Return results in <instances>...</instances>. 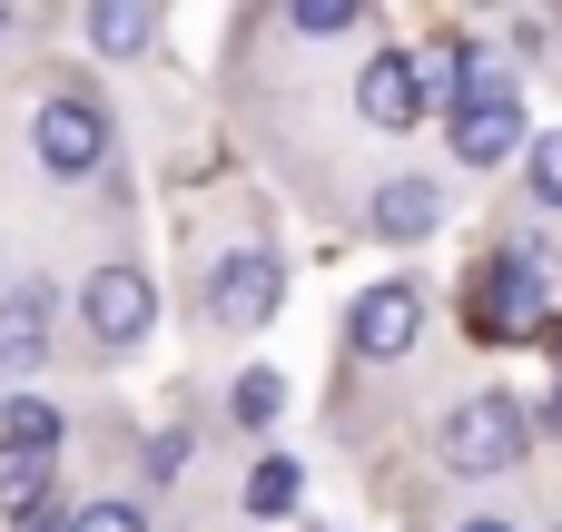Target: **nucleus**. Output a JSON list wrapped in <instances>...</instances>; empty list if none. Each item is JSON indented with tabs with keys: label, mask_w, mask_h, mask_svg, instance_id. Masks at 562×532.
I'll list each match as a JSON object with an SVG mask.
<instances>
[{
	"label": "nucleus",
	"mask_w": 562,
	"mask_h": 532,
	"mask_svg": "<svg viewBox=\"0 0 562 532\" xmlns=\"http://www.w3.org/2000/svg\"><path fill=\"white\" fill-rule=\"evenodd\" d=\"M0 39H10V10H0Z\"/></svg>",
	"instance_id": "nucleus-22"
},
{
	"label": "nucleus",
	"mask_w": 562,
	"mask_h": 532,
	"mask_svg": "<svg viewBox=\"0 0 562 532\" xmlns=\"http://www.w3.org/2000/svg\"><path fill=\"white\" fill-rule=\"evenodd\" d=\"M474 336H494V346L543 336V247H533V237H514V247L474 276Z\"/></svg>",
	"instance_id": "nucleus-4"
},
{
	"label": "nucleus",
	"mask_w": 562,
	"mask_h": 532,
	"mask_svg": "<svg viewBox=\"0 0 562 532\" xmlns=\"http://www.w3.org/2000/svg\"><path fill=\"white\" fill-rule=\"evenodd\" d=\"M109 148H119V128H109V109H99L89 89H49V99L30 109V158H40V178H59V188L99 178Z\"/></svg>",
	"instance_id": "nucleus-2"
},
{
	"label": "nucleus",
	"mask_w": 562,
	"mask_h": 532,
	"mask_svg": "<svg viewBox=\"0 0 562 532\" xmlns=\"http://www.w3.org/2000/svg\"><path fill=\"white\" fill-rule=\"evenodd\" d=\"M524 148H533V138H524V109H514V99L454 118V158H464V168H504V158H524Z\"/></svg>",
	"instance_id": "nucleus-11"
},
{
	"label": "nucleus",
	"mask_w": 562,
	"mask_h": 532,
	"mask_svg": "<svg viewBox=\"0 0 562 532\" xmlns=\"http://www.w3.org/2000/svg\"><path fill=\"white\" fill-rule=\"evenodd\" d=\"M553 355H562V326H553Z\"/></svg>",
	"instance_id": "nucleus-23"
},
{
	"label": "nucleus",
	"mask_w": 562,
	"mask_h": 532,
	"mask_svg": "<svg viewBox=\"0 0 562 532\" xmlns=\"http://www.w3.org/2000/svg\"><path fill=\"white\" fill-rule=\"evenodd\" d=\"M59 444H69V415L49 405V395H0V454H40V464H59Z\"/></svg>",
	"instance_id": "nucleus-10"
},
{
	"label": "nucleus",
	"mask_w": 562,
	"mask_h": 532,
	"mask_svg": "<svg viewBox=\"0 0 562 532\" xmlns=\"http://www.w3.org/2000/svg\"><path fill=\"white\" fill-rule=\"evenodd\" d=\"M148 326H158V276L128 267V257H99V267L79 276V336H89L99 355H138Z\"/></svg>",
	"instance_id": "nucleus-3"
},
{
	"label": "nucleus",
	"mask_w": 562,
	"mask_h": 532,
	"mask_svg": "<svg viewBox=\"0 0 562 532\" xmlns=\"http://www.w3.org/2000/svg\"><path fill=\"white\" fill-rule=\"evenodd\" d=\"M454 532H514V523H504V513H474V523H454Z\"/></svg>",
	"instance_id": "nucleus-20"
},
{
	"label": "nucleus",
	"mask_w": 562,
	"mask_h": 532,
	"mask_svg": "<svg viewBox=\"0 0 562 532\" xmlns=\"http://www.w3.org/2000/svg\"><path fill=\"white\" fill-rule=\"evenodd\" d=\"M543 425H553V434H562V395H553V405H543Z\"/></svg>",
	"instance_id": "nucleus-21"
},
{
	"label": "nucleus",
	"mask_w": 562,
	"mask_h": 532,
	"mask_svg": "<svg viewBox=\"0 0 562 532\" xmlns=\"http://www.w3.org/2000/svg\"><path fill=\"white\" fill-rule=\"evenodd\" d=\"M277 296H286V267H277V247H237V257H217L207 267V316L217 326H267L277 316Z\"/></svg>",
	"instance_id": "nucleus-6"
},
{
	"label": "nucleus",
	"mask_w": 562,
	"mask_h": 532,
	"mask_svg": "<svg viewBox=\"0 0 562 532\" xmlns=\"http://www.w3.org/2000/svg\"><path fill=\"white\" fill-rule=\"evenodd\" d=\"M356 118H366V128H415V118H425V79H415L405 49H375V59L356 69Z\"/></svg>",
	"instance_id": "nucleus-8"
},
{
	"label": "nucleus",
	"mask_w": 562,
	"mask_h": 532,
	"mask_svg": "<svg viewBox=\"0 0 562 532\" xmlns=\"http://www.w3.org/2000/svg\"><path fill=\"white\" fill-rule=\"evenodd\" d=\"M79 30H89L99 59H148V49H158V10H148V0H99Z\"/></svg>",
	"instance_id": "nucleus-12"
},
{
	"label": "nucleus",
	"mask_w": 562,
	"mask_h": 532,
	"mask_svg": "<svg viewBox=\"0 0 562 532\" xmlns=\"http://www.w3.org/2000/svg\"><path fill=\"white\" fill-rule=\"evenodd\" d=\"M356 20H366L356 0H296V10H286V30H296V39H346Z\"/></svg>",
	"instance_id": "nucleus-15"
},
{
	"label": "nucleus",
	"mask_w": 562,
	"mask_h": 532,
	"mask_svg": "<svg viewBox=\"0 0 562 532\" xmlns=\"http://www.w3.org/2000/svg\"><path fill=\"white\" fill-rule=\"evenodd\" d=\"M277 415H286V375H267V365L237 375V425H277Z\"/></svg>",
	"instance_id": "nucleus-16"
},
{
	"label": "nucleus",
	"mask_w": 562,
	"mask_h": 532,
	"mask_svg": "<svg viewBox=\"0 0 562 532\" xmlns=\"http://www.w3.org/2000/svg\"><path fill=\"white\" fill-rule=\"evenodd\" d=\"M188 444H198L188 425H158V434H148V484H178V474H188Z\"/></svg>",
	"instance_id": "nucleus-18"
},
{
	"label": "nucleus",
	"mask_w": 562,
	"mask_h": 532,
	"mask_svg": "<svg viewBox=\"0 0 562 532\" xmlns=\"http://www.w3.org/2000/svg\"><path fill=\"white\" fill-rule=\"evenodd\" d=\"M296 494H306V474H296L286 454H257V474H247V513L277 523V513H296Z\"/></svg>",
	"instance_id": "nucleus-13"
},
{
	"label": "nucleus",
	"mask_w": 562,
	"mask_h": 532,
	"mask_svg": "<svg viewBox=\"0 0 562 532\" xmlns=\"http://www.w3.org/2000/svg\"><path fill=\"white\" fill-rule=\"evenodd\" d=\"M435 227H445V188L435 178H385L366 197V237H385V247H425Z\"/></svg>",
	"instance_id": "nucleus-9"
},
{
	"label": "nucleus",
	"mask_w": 562,
	"mask_h": 532,
	"mask_svg": "<svg viewBox=\"0 0 562 532\" xmlns=\"http://www.w3.org/2000/svg\"><path fill=\"white\" fill-rule=\"evenodd\" d=\"M49 326H59V296H49L40 276H20V286L0 296V385H10V395H20V375L49 365Z\"/></svg>",
	"instance_id": "nucleus-7"
},
{
	"label": "nucleus",
	"mask_w": 562,
	"mask_h": 532,
	"mask_svg": "<svg viewBox=\"0 0 562 532\" xmlns=\"http://www.w3.org/2000/svg\"><path fill=\"white\" fill-rule=\"evenodd\" d=\"M435 454H445V474H464V484H494V474H514V464L533 454V415H524L514 395H464V405L445 415Z\"/></svg>",
	"instance_id": "nucleus-1"
},
{
	"label": "nucleus",
	"mask_w": 562,
	"mask_h": 532,
	"mask_svg": "<svg viewBox=\"0 0 562 532\" xmlns=\"http://www.w3.org/2000/svg\"><path fill=\"white\" fill-rule=\"evenodd\" d=\"M69 532H148V513L109 494V503H79V513H69Z\"/></svg>",
	"instance_id": "nucleus-19"
},
{
	"label": "nucleus",
	"mask_w": 562,
	"mask_h": 532,
	"mask_svg": "<svg viewBox=\"0 0 562 532\" xmlns=\"http://www.w3.org/2000/svg\"><path fill=\"white\" fill-rule=\"evenodd\" d=\"M415 336H425V286H405V276H385L346 306V355H366V365H395Z\"/></svg>",
	"instance_id": "nucleus-5"
},
{
	"label": "nucleus",
	"mask_w": 562,
	"mask_h": 532,
	"mask_svg": "<svg viewBox=\"0 0 562 532\" xmlns=\"http://www.w3.org/2000/svg\"><path fill=\"white\" fill-rule=\"evenodd\" d=\"M49 474H59V464H40V454H0V513L30 523V513L49 503Z\"/></svg>",
	"instance_id": "nucleus-14"
},
{
	"label": "nucleus",
	"mask_w": 562,
	"mask_h": 532,
	"mask_svg": "<svg viewBox=\"0 0 562 532\" xmlns=\"http://www.w3.org/2000/svg\"><path fill=\"white\" fill-rule=\"evenodd\" d=\"M524 178H533V197H543V207H562V128L524 148Z\"/></svg>",
	"instance_id": "nucleus-17"
}]
</instances>
